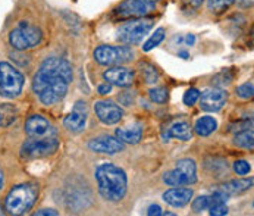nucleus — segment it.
Returning a JSON list of instances; mask_svg holds the SVG:
<instances>
[{"mask_svg": "<svg viewBox=\"0 0 254 216\" xmlns=\"http://www.w3.org/2000/svg\"><path fill=\"white\" fill-rule=\"evenodd\" d=\"M72 81V65L64 58L50 56L43 61L34 75L33 90L43 105L52 106L65 99Z\"/></svg>", "mask_w": 254, "mask_h": 216, "instance_id": "f257e3e1", "label": "nucleus"}, {"mask_svg": "<svg viewBox=\"0 0 254 216\" xmlns=\"http://www.w3.org/2000/svg\"><path fill=\"white\" fill-rule=\"evenodd\" d=\"M96 181L100 196L108 202H121L128 191L125 171L113 163H102L96 169Z\"/></svg>", "mask_w": 254, "mask_h": 216, "instance_id": "f03ea898", "label": "nucleus"}, {"mask_svg": "<svg viewBox=\"0 0 254 216\" xmlns=\"http://www.w3.org/2000/svg\"><path fill=\"white\" fill-rule=\"evenodd\" d=\"M38 197V185L24 182L13 187L4 199V211L10 215H24L33 209Z\"/></svg>", "mask_w": 254, "mask_h": 216, "instance_id": "7ed1b4c3", "label": "nucleus"}, {"mask_svg": "<svg viewBox=\"0 0 254 216\" xmlns=\"http://www.w3.org/2000/svg\"><path fill=\"white\" fill-rule=\"evenodd\" d=\"M43 40L41 30L27 21H21L10 33H9V43L15 50L25 52L37 47Z\"/></svg>", "mask_w": 254, "mask_h": 216, "instance_id": "20e7f679", "label": "nucleus"}, {"mask_svg": "<svg viewBox=\"0 0 254 216\" xmlns=\"http://www.w3.org/2000/svg\"><path fill=\"white\" fill-rule=\"evenodd\" d=\"M135 52L129 46H110L102 44L94 50V61L105 67H116L132 62Z\"/></svg>", "mask_w": 254, "mask_h": 216, "instance_id": "39448f33", "label": "nucleus"}, {"mask_svg": "<svg viewBox=\"0 0 254 216\" xmlns=\"http://www.w3.org/2000/svg\"><path fill=\"white\" fill-rule=\"evenodd\" d=\"M154 27V21L150 18H137L132 21H128L127 24L121 25L116 33V40L127 46H135L140 44L145 36L151 31Z\"/></svg>", "mask_w": 254, "mask_h": 216, "instance_id": "423d86ee", "label": "nucleus"}, {"mask_svg": "<svg viewBox=\"0 0 254 216\" xmlns=\"http://www.w3.org/2000/svg\"><path fill=\"white\" fill-rule=\"evenodd\" d=\"M25 78L22 72L9 62H0V96L6 99H15L21 96L24 90Z\"/></svg>", "mask_w": 254, "mask_h": 216, "instance_id": "0eeeda50", "label": "nucleus"}, {"mask_svg": "<svg viewBox=\"0 0 254 216\" xmlns=\"http://www.w3.org/2000/svg\"><path fill=\"white\" fill-rule=\"evenodd\" d=\"M59 142L56 136L53 137H38V139H28L21 145V157L25 160H34L52 156L58 151Z\"/></svg>", "mask_w": 254, "mask_h": 216, "instance_id": "6e6552de", "label": "nucleus"}, {"mask_svg": "<svg viewBox=\"0 0 254 216\" xmlns=\"http://www.w3.org/2000/svg\"><path fill=\"white\" fill-rule=\"evenodd\" d=\"M163 182L171 187L192 185L197 182V165L192 159H181L175 168L163 175Z\"/></svg>", "mask_w": 254, "mask_h": 216, "instance_id": "1a4fd4ad", "label": "nucleus"}, {"mask_svg": "<svg viewBox=\"0 0 254 216\" xmlns=\"http://www.w3.org/2000/svg\"><path fill=\"white\" fill-rule=\"evenodd\" d=\"M154 9V3L147 0H125L115 9V13L121 18H144Z\"/></svg>", "mask_w": 254, "mask_h": 216, "instance_id": "9d476101", "label": "nucleus"}, {"mask_svg": "<svg viewBox=\"0 0 254 216\" xmlns=\"http://www.w3.org/2000/svg\"><path fill=\"white\" fill-rule=\"evenodd\" d=\"M103 79L110 85H116L119 88H128L135 81V71L122 65L110 67L103 72Z\"/></svg>", "mask_w": 254, "mask_h": 216, "instance_id": "9b49d317", "label": "nucleus"}, {"mask_svg": "<svg viewBox=\"0 0 254 216\" xmlns=\"http://www.w3.org/2000/svg\"><path fill=\"white\" fill-rule=\"evenodd\" d=\"M87 118H88L87 103L82 100H78L73 106L72 112L64 119V127L73 134H78L85 130Z\"/></svg>", "mask_w": 254, "mask_h": 216, "instance_id": "f8f14e48", "label": "nucleus"}, {"mask_svg": "<svg viewBox=\"0 0 254 216\" xmlns=\"http://www.w3.org/2000/svg\"><path fill=\"white\" fill-rule=\"evenodd\" d=\"M25 134L31 139H38V137H53L56 136V130L53 125L43 118L41 115H31L25 121Z\"/></svg>", "mask_w": 254, "mask_h": 216, "instance_id": "ddd939ff", "label": "nucleus"}, {"mask_svg": "<svg viewBox=\"0 0 254 216\" xmlns=\"http://www.w3.org/2000/svg\"><path fill=\"white\" fill-rule=\"evenodd\" d=\"M94 112H96V116L99 118V121L103 122L105 125H115L124 116V110L110 100L96 102L94 103Z\"/></svg>", "mask_w": 254, "mask_h": 216, "instance_id": "4468645a", "label": "nucleus"}, {"mask_svg": "<svg viewBox=\"0 0 254 216\" xmlns=\"http://www.w3.org/2000/svg\"><path fill=\"white\" fill-rule=\"evenodd\" d=\"M200 108L206 112H219L228 102V93L222 88H209L200 94Z\"/></svg>", "mask_w": 254, "mask_h": 216, "instance_id": "2eb2a0df", "label": "nucleus"}, {"mask_svg": "<svg viewBox=\"0 0 254 216\" xmlns=\"http://www.w3.org/2000/svg\"><path fill=\"white\" fill-rule=\"evenodd\" d=\"M88 148L94 153H105V154H116L124 151L125 145L121 140L112 136H100L91 139L88 142Z\"/></svg>", "mask_w": 254, "mask_h": 216, "instance_id": "dca6fc26", "label": "nucleus"}, {"mask_svg": "<svg viewBox=\"0 0 254 216\" xmlns=\"http://www.w3.org/2000/svg\"><path fill=\"white\" fill-rule=\"evenodd\" d=\"M194 196V191L192 188H188V187H174V188H169L163 193V200L174 206V208H182L185 205L190 203V200L192 199Z\"/></svg>", "mask_w": 254, "mask_h": 216, "instance_id": "f3484780", "label": "nucleus"}, {"mask_svg": "<svg viewBox=\"0 0 254 216\" xmlns=\"http://www.w3.org/2000/svg\"><path fill=\"white\" fill-rule=\"evenodd\" d=\"M163 137L166 140L172 137V139H178L182 142H188L192 139V128L190 127V124L187 121H177L169 125V128L166 130Z\"/></svg>", "mask_w": 254, "mask_h": 216, "instance_id": "a211bd4d", "label": "nucleus"}, {"mask_svg": "<svg viewBox=\"0 0 254 216\" xmlns=\"http://www.w3.org/2000/svg\"><path fill=\"white\" fill-rule=\"evenodd\" d=\"M115 136L122 143L138 144L141 142V137H143V127L141 125H135V127H131V128H128V127L116 128Z\"/></svg>", "mask_w": 254, "mask_h": 216, "instance_id": "6ab92c4d", "label": "nucleus"}, {"mask_svg": "<svg viewBox=\"0 0 254 216\" xmlns=\"http://www.w3.org/2000/svg\"><path fill=\"white\" fill-rule=\"evenodd\" d=\"M253 187V178H238V180H232L225 182L220 188L228 194H240V193H244L247 190H250Z\"/></svg>", "mask_w": 254, "mask_h": 216, "instance_id": "aec40b11", "label": "nucleus"}, {"mask_svg": "<svg viewBox=\"0 0 254 216\" xmlns=\"http://www.w3.org/2000/svg\"><path fill=\"white\" fill-rule=\"evenodd\" d=\"M218 128V121L213 116H201L200 119H197L195 125H194V131L195 134L201 136V137H207L210 134H213Z\"/></svg>", "mask_w": 254, "mask_h": 216, "instance_id": "412c9836", "label": "nucleus"}, {"mask_svg": "<svg viewBox=\"0 0 254 216\" xmlns=\"http://www.w3.org/2000/svg\"><path fill=\"white\" fill-rule=\"evenodd\" d=\"M18 118V109L13 105H0V128H6L12 125Z\"/></svg>", "mask_w": 254, "mask_h": 216, "instance_id": "4be33fe9", "label": "nucleus"}, {"mask_svg": "<svg viewBox=\"0 0 254 216\" xmlns=\"http://www.w3.org/2000/svg\"><path fill=\"white\" fill-rule=\"evenodd\" d=\"M234 144L237 147L246 148V150H253L254 148V134L253 130H244L235 134Z\"/></svg>", "mask_w": 254, "mask_h": 216, "instance_id": "5701e85b", "label": "nucleus"}, {"mask_svg": "<svg viewBox=\"0 0 254 216\" xmlns=\"http://www.w3.org/2000/svg\"><path fill=\"white\" fill-rule=\"evenodd\" d=\"M140 68H141V75H143V78H144L147 84H156L159 81L160 75H159V71L156 70V67H153L148 62H141Z\"/></svg>", "mask_w": 254, "mask_h": 216, "instance_id": "b1692460", "label": "nucleus"}, {"mask_svg": "<svg viewBox=\"0 0 254 216\" xmlns=\"http://www.w3.org/2000/svg\"><path fill=\"white\" fill-rule=\"evenodd\" d=\"M165 36H166V34H165V28H157V30L150 36V38L144 43L143 50H144V52L153 50L154 47H157V46L165 40Z\"/></svg>", "mask_w": 254, "mask_h": 216, "instance_id": "393cba45", "label": "nucleus"}, {"mask_svg": "<svg viewBox=\"0 0 254 216\" xmlns=\"http://www.w3.org/2000/svg\"><path fill=\"white\" fill-rule=\"evenodd\" d=\"M148 94H150V99H151L154 103H157V105H163V103H166L168 99H169V91H168V88H165V87L151 88V90L148 91Z\"/></svg>", "mask_w": 254, "mask_h": 216, "instance_id": "a878e982", "label": "nucleus"}, {"mask_svg": "<svg viewBox=\"0 0 254 216\" xmlns=\"http://www.w3.org/2000/svg\"><path fill=\"white\" fill-rule=\"evenodd\" d=\"M234 3H235V0H209L207 7H209V10H212L215 13H222L226 9H229Z\"/></svg>", "mask_w": 254, "mask_h": 216, "instance_id": "bb28decb", "label": "nucleus"}, {"mask_svg": "<svg viewBox=\"0 0 254 216\" xmlns=\"http://www.w3.org/2000/svg\"><path fill=\"white\" fill-rule=\"evenodd\" d=\"M212 205V197L210 196H200L192 200V211L195 214H200L203 211H207Z\"/></svg>", "mask_w": 254, "mask_h": 216, "instance_id": "cd10ccee", "label": "nucleus"}, {"mask_svg": "<svg viewBox=\"0 0 254 216\" xmlns=\"http://www.w3.org/2000/svg\"><path fill=\"white\" fill-rule=\"evenodd\" d=\"M232 79H234V72L231 70H223L212 79V84L216 87H223V85H228Z\"/></svg>", "mask_w": 254, "mask_h": 216, "instance_id": "c85d7f7f", "label": "nucleus"}, {"mask_svg": "<svg viewBox=\"0 0 254 216\" xmlns=\"http://www.w3.org/2000/svg\"><path fill=\"white\" fill-rule=\"evenodd\" d=\"M200 91L197 90V88H188L185 93H184V96H182V102H184V105L185 106H192V105H195L197 102H198V99H200Z\"/></svg>", "mask_w": 254, "mask_h": 216, "instance_id": "c756f323", "label": "nucleus"}, {"mask_svg": "<svg viewBox=\"0 0 254 216\" xmlns=\"http://www.w3.org/2000/svg\"><path fill=\"white\" fill-rule=\"evenodd\" d=\"M254 94V85L253 82H246L243 85H240L237 88V96L241 99H252Z\"/></svg>", "mask_w": 254, "mask_h": 216, "instance_id": "7c9ffc66", "label": "nucleus"}, {"mask_svg": "<svg viewBox=\"0 0 254 216\" xmlns=\"http://www.w3.org/2000/svg\"><path fill=\"white\" fill-rule=\"evenodd\" d=\"M252 128H253V119H244V121H238V122L229 125L231 133H240V131L252 130Z\"/></svg>", "mask_w": 254, "mask_h": 216, "instance_id": "2f4dec72", "label": "nucleus"}, {"mask_svg": "<svg viewBox=\"0 0 254 216\" xmlns=\"http://www.w3.org/2000/svg\"><path fill=\"white\" fill-rule=\"evenodd\" d=\"M209 209H210L209 214L212 216H223L228 214V206H226V203H223V202L212 203Z\"/></svg>", "mask_w": 254, "mask_h": 216, "instance_id": "473e14b6", "label": "nucleus"}, {"mask_svg": "<svg viewBox=\"0 0 254 216\" xmlns=\"http://www.w3.org/2000/svg\"><path fill=\"white\" fill-rule=\"evenodd\" d=\"M234 171L237 175H247L252 171V166L247 160H237L234 162Z\"/></svg>", "mask_w": 254, "mask_h": 216, "instance_id": "72a5a7b5", "label": "nucleus"}, {"mask_svg": "<svg viewBox=\"0 0 254 216\" xmlns=\"http://www.w3.org/2000/svg\"><path fill=\"white\" fill-rule=\"evenodd\" d=\"M118 99H119V103H122L124 106H132L134 105L135 94L132 91H125V93H121L118 96Z\"/></svg>", "mask_w": 254, "mask_h": 216, "instance_id": "f704fd0d", "label": "nucleus"}, {"mask_svg": "<svg viewBox=\"0 0 254 216\" xmlns=\"http://www.w3.org/2000/svg\"><path fill=\"white\" fill-rule=\"evenodd\" d=\"M147 215L148 216L162 215V208H160L159 205H151V206H148V209H147Z\"/></svg>", "mask_w": 254, "mask_h": 216, "instance_id": "c9c22d12", "label": "nucleus"}, {"mask_svg": "<svg viewBox=\"0 0 254 216\" xmlns=\"http://www.w3.org/2000/svg\"><path fill=\"white\" fill-rule=\"evenodd\" d=\"M97 91H99V94H100V96H106V94H109L110 91H112V85H110L109 82L102 84V85H99V87H97Z\"/></svg>", "mask_w": 254, "mask_h": 216, "instance_id": "e433bc0d", "label": "nucleus"}, {"mask_svg": "<svg viewBox=\"0 0 254 216\" xmlns=\"http://www.w3.org/2000/svg\"><path fill=\"white\" fill-rule=\"evenodd\" d=\"M204 0H184V3L188 6V7H192V9H198L201 4H203Z\"/></svg>", "mask_w": 254, "mask_h": 216, "instance_id": "4c0bfd02", "label": "nucleus"}, {"mask_svg": "<svg viewBox=\"0 0 254 216\" xmlns=\"http://www.w3.org/2000/svg\"><path fill=\"white\" fill-rule=\"evenodd\" d=\"M34 215H44V216H58L59 214L55 211V209H40V211H37Z\"/></svg>", "mask_w": 254, "mask_h": 216, "instance_id": "58836bf2", "label": "nucleus"}, {"mask_svg": "<svg viewBox=\"0 0 254 216\" xmlns=\"http://www.w3.org/2000/svg\"><path fill=\"white\" fill-rule=\"evenodd\" d=\"M194 43H195V36L194 34H187L185 36V44L187 46H194Z\"/></svg>", "mask_w": 254, "mask_h": 216, "instance_id": "ea45409f", "label": "nucleus"}, {"mask_svg": "<svg viewBox=\"0 0 254 216\" xmlns=\"http://www.w3.org/2000/svg\"><path fill=\"white\" fill-rule=\"evenodd\" d=\"M241 7H250L253 4V0H238Z\"/></svg>", "mask_w": 254, "mask_h": 216, "instance_id": "a19ab883", "label": "nucleus"}, {"mask_svg": "<svg viewBox=\"0 0 254 216\" xmlns=\"http://www.w3.org/2000/svg\"><path fill=\"white\" fill-rule=\"evenodd\" d=\"M3 185H4V172H3V169L0 168V190L3 188Z\"/></svg>", "mask_w": 254, "mask_h": 216, "instance_id": "79ce46f5", "label": "nucleus"}, {"mask_svg": "<svg viewBox=\"0 0 254 216\" xmlns=\"http://www.w3.org/2000/svg\"><path fill=\"white\" fill-rule=\"evenodd\" d=\"M180 56H182L184 59H187L188 58V53L187 52H180Z\"/></svg>", "mask_w": 254, "mask_h": 216, "instance_id": "37998d69", "label": "nucleus"}, {"mask_svg": "<svg viewBox=\"0 0 254 216\" xmlns=\"http://www.w3.org/2000/svg\"><path fill=\"white\" fill-rule=\"evenodd\" d=\"M4 215V209H3V206H1V203H0V216Z\"/></svg>", "mask_w": 254, "mask_h": 216, "instance_id": "c03bdc74", "label": "nucleus"}, {"mask_svg": "<svg viewBox=\"0 0 254 216\" xmlns=\"http://www.w3.org/2000/svg\"><path fill=\"white\" fill-rule=\"evenodd\" d=\"M147 1H150V3H156V1H160V0H147Z\"/></svg>", "mask_w": 254, "mask_h": 216, "instance_id": "a18cd8bd", "label": "nucleus"}]
</instances>
